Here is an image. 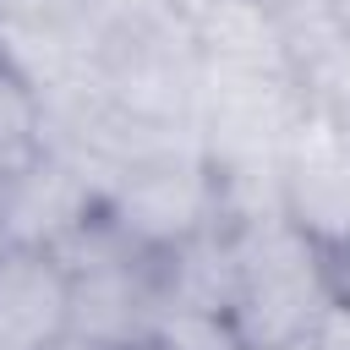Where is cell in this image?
<instances>
[{
  "label": "cell",
  "mask_w": 350,
  "mask_h": 350,
  "mask_svg": "<svg viewBox=\"0 0 350 350\" xmlns=\"http://www.w3.org/2000/svg\"><path fill=\"white\" fill-rule=\"evenodd\" d=\"M109 0H0V33H82Z\"/></svg>",
  "instance_id": "9c48e42d"
},
{
  "label": "cell",
  "mask_w": 350,
  "mask_h": 350,
  "mask_svg": "<svg viewBox=\"0 0 350 350\" xmlns=\"http://www.w3.org/2000/svg\"><path fill=\"white\" fill-rule=\"evenodd\" d=\"M98 175H88L60 148H38L0 164V246H66L98 213Z\"/></svg>",
  "instance_id": "5b68a950"
},
{
  "label": "cell",
  "mask_w": 350,
  "mask_h": 350,
  "mask_svg": "<svg viewBox=\"0 0 350 350\" xmlns=\"http://www.w3.org/2000/svg\"><path fill=\"white\" fill-rule=\"evenodd\" d=\"M279 213L323 252L350 246V126L317 104L301 115L279 159Z\"/></svg>",
  "instance_id": "277c9868"
},
{
  "label": "cell",
  "mask_w": 350,
  "mask_h": 350,
  "mask_svg": "<svg viewBox=\"0 0 350 350\" xmlns=\"http://www.w3.org/2000/svg\"><path fill=\"white\" fill-rule=\"evenodd\" d=\"M301 88H306V98L323 115H334L339 126H350V33L334 38L323 55H312L301 66Z\"/></svg>",
  "instance_id": "30bf717a"
},
{
  "label": "cell",
  "mask_w": 350,
  "mask_h": 350,
  "mask_svg": "<svg viewBox=\"0 0 350 350\" xmlns=\"http://www.w3.org/2000/svg\"><path fill=\"white\" fill-rule=\"evenodd\" d=\"M334 301L328 252L284 213L230 224V328L241 350H273L312 334Z\"/></svg>",
  "instance_id": "7a4b0ae2"
},
{
  "label": "cell",
  "mask_w": 350,
  "mask_h": 350,
  "mask_svg": "<svg viewBox=\"0 0 350 350\" xmlns=\"http://www.w3.org/2000/svg\"><path fill=\"white\" fill-rule=\"evenodd\" d=\"M191 38L213 71H295L268 0H208L191 16Z\"/></svg>",
  "instance_id": "52a82bcc"
},
{
  "label": "cell",
  "mask_w": 350,
  "mask_h": 350,
  "mask_svg": "<svg viewBox=\"0 0 350 350\" xmlns=\"http://www.w3.org/2000/svg\"><path fill=\"white\" fill-rule=\"evenodd\" d=\"M328 279H334V295L350 301V246H334L328 252Z\"/></svg>",
  "instance_id": "7c38bea8"
},
{
  "label": "cell",
  "mask_w": 350,
  "mask_h": 350,
  "mask_svg": "<svg viewBox=\"0 0 350 350\" xmlns=\"http://www.w3.org/2000/svg\"><path fill=\"white\" fill-rule=\"evenodd\" d=\"M0 350H71V262L55 246H0Z\"/></svg>",
  "instance_id": "8992f818"
},
{
  "label": "cell",
  "mask_w": 350,
  "mask_h": 350,
  "mask_svg": "<svg viewBox=\"0 0 350 350\" xmlns=\"http://www.w3.org/2000/svg\"><path fill=\"white\" fill-rule=\"evenodd\" d=\"M273 350H317V345H312V339L301 334V339H284V345H273Z\"/></svg>",
  "instance_id": "4fadbf2b"
},
{
  "label": "cell",
  "mask_w": 350,
  "mask_h": 350,
  "mask_svg": "<svg viewBox=\"0 0 350 350\" xmlns=\"http://www.w3.org/2000/svg\"><path fill=\"white\" fill-rule=\"evenodd\" d=\"M49 142V109L38 82L0 49V164H16Z\"/></svg>",
  "instance_id": "ba28073f"
},
{
  "label": "cell",
  "mask_w": 350,
  "mask_h": 350,
  "mask_svg": "<svg viewBox=\"0 0 350 350\" xmlns=\"http://www.w3.org/2000/svg\"><path fill=\"white\" fill-rule=\"evenodd\" d=\"M306 339H312L317 350H350V301H339V295H334V301L323 306V317L312 323V334H306Z\"/></svg>",
  "instance_id": "8fae6325"
},
{
  "label": "cell",
  "mask_w": 350,
  "mask_h": 350,
  "mask_svg": "<svg viewBox=\"0 0 350 350\" xmlns=\"http://www.w3.org/2000/svg\"><path fill=\"white\" fill-rule=\"evenodd\" d=\"M77 77L142 131L197 142L191 120L202 93V55L191 22L170 0H109L82 27Z\"/></svg>",
  "instance_id": "6da1fadb"
},
{
  "label": "cell",
  "mask_w": 350,
  "mask_h": 350,
  "mask_svg": "<svg viewBox=\"0 0 350 350\" xmlns=\"http://www.w3.org/2000/svg\"><path fill=\"white\" fill-rule=\"evenodd\" d=\"M98 213L131 246H142L153 257L180 252V246H191L202 235L230 230L224 186H219V175H213V164L202 159L197 142L164 148V153H148V159L115 170L104 180Z\"/></svg>",
  "instance_id": "3957f363"
},
{
  "label": "cell",
  "mask_w": 350,
  "mask_h": 350,
  "mask_svg": "<svg viewBox=\"0 0 350 350\" xmlns=\"http://www.w3.org/2000/svg\"><path fill=\"white\" fill-rule=\"evenodd\" d=\"M142 350H153V345H142Z\"/></svg>",
  "instance_id": "5bb4252c"
}]
</instances>
